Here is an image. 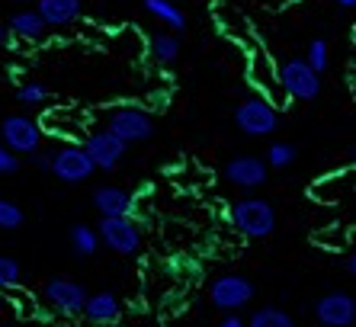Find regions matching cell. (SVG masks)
I'll list each match as a JSON object with an SVG mask.
<instances>
[{
	"label": "cell",
	"mask_w": 356,
	"mask_h": 327,
	"mask_svg": "<svg viewBox=\"0 0 356 327\" xmlns=\"http://www.w3.org/2000/svg\"><path fill=\"white\" fill-rule=\"evenodd\" d=\"M232 225L238 234H244L248 241H264L276 231V209L270 199L264 196H244L232 205Z\"/></svg>",
	"instance_id": "6da1fadb"
},
{
	"label": "cell",
	"mask_w": 356,
	"mask_h": 327,
	"mask_svg": "<svg viewBox=\"0 0 356 327\" xmlns=\"http://www.w3.org/2000/svg\"><path fill=\"white\" fill-rule=\"evenodd\" d=\"M234 125L250 138H266L280 129V113L266 97H244L234 106Z\"/></svg>",
	"instance_id": "7a4b0ae2"
},
{
	"label": "cell",
	"mask_w": 356,
	"mask_h": 327,
	"mask_svg": "<svg viewBox=\"0 0 356 327\" xmlns=\"http://www.w3.org/2000/svg\"><path fill=\"white\" fill-rule=\"evenodd\" d=\"M106 131H113L122 145H141V141H148L154 135V119L151 113L138 106H116L106 113Z\"/></svg>",
	"instance_id": "3957f363"
},
{
	"label": "cell",
	"mask_w": 356,
	"mask_h": 327,
	"mask_svg": "<svg viewBox=\"0 0 356 327\" xmlns=\"http://www.w3.org/2000/svg\"><path fill=\"white\" fill-rule=\"evenodd\" d=\"M254 295H257V286L241 273H225V276L212 279V286H209V302L218 311H228V314L248 308L254 302Z\"/></svg>",
	"instance_id": "277c9868"
},
{
	"label": "cell",
	"mask_w": 356,
	"mask_h": 327,
	"mask_svg": "<svg viewBox=\"0 0 356 327\" xmlns=\"http://www.w3.org/2000/svg\"><path fill=\"white\" fill-rule=\"evenodd\" d=\"M276 83H280L286 97L289 99H315L321 93V74H315L312 67L305 65V58H289V61H282L280 71H276Z\"/></svg>",
	"instance_id": "5b68a950"
},
{
	"label": "cell",
	"mask_w": 356,
	"mask_h": 327,
	"mask_svg": "<svg viewBox=\"0 0 356 327\" xmlns=\"http://www.w3.org/2000/svg\"><path fill=\"white\" fill-rule=\"evenodd\" d=\"M87 289L77 282V279H67V276H51L42 289V298L49 305L51 311H58L61 318H77L87 305Z\"/></svg>",
	"instance_id": "8992f818"
},
{
	"label": "cell",
	"mask_w": 356,
	"mask_h": 327,
	"mask_svg": "<svg viewBox=\"0 0 356 327\" xmlns=\"http://www.w3.org/2000/svg\"><path fill=\"white\" fill-rule=\"evenodd\" d=\"M42 125L35 122L33 115H3V122H0V145H7L13 154H33L39 151L42 145Z\"/></svg>",
	"instance_id": "52a82bcc"
},
{
	"label": "cell",
	"mask_w": 356,
	"mask_h": 327,
	"mask_svg": "<svg viewBox=\"0 0 356 327\" xmlns=\"http://www.w3.org/2000/svg\"><path fill=\"white\" fill-rule=\"evenodd\" d=\"M93 161L87 157V151H83V145H58L55 151H51V170L61 183H67V186H77V183H87L93 177Z\"/></svg>",
	"instance_id": "ba28073f"
},
{
	"label": "cell",
	"mask_w": 356,
	"mask_h": 327,
	"mask_svg": "<svg viewBox=\"0 0 356 327\" xmlns=\"http://www.w3.org/2000/svg\"><path fill=\"white\" fill-rule=\"evenodd\" d=\"M97 234L99 244L109 247L113 254L132 257L141 250V228L135 225V218H99Z\"/></svg>",
	"instance_id": "9c48e42d"
},
{
	"label": "cell",
	"mask_w": 356,
	"mask_h": 327,
	"mask_svg": "<svg viewBox=\"0 0 356 327\" xmlns=\"http://www.w3.org/2000/svg\"><path fill=\"white\" fill-rule=\"evenodd\" d=\"M81 145H83V151H87V157L93 161V167L103 170V173L116 170L119 164L125 161V151H129V145H122V141H119L113 131H106V129L90 131Z\"/></svg>",
	"instance_id": "30bf717a"
},
{
	"label": "cell",
	"mask_w": 356,
	"mask_h": 327,
	"mask_svg": "<svg viewBox=\"0 0 356 327\" xmlns=\"http://www.w3.org/2000/svg\"><path fill=\"white\" fill-rule=\"evenodd\" d=\"M312 311H315V321L321 327H353L356 324V298L350 292H324Z\"/></svg>",
	"instance_id": "8fae6325"
},
{
	"label": "cell",
	"mask_w": 356,
	"mask_h": 327,
	"mask_svg": "<svg viewBox=\"0 0 356 327\" xmlns=\"http://www.w3.org/2000/svg\"><path fill=\"white\" fill-rule=\"evenodd\" d=\"M270 177V167H266L264 157L254 154H234L232 161L225 164V180L238 189H260Z\"/></svg>",
	"instance_id": "7c38bea8"
},
{
	"label": "cell",
	"mask_w": 356,
	"mask_h": 327,
	"mask_svg": "<svg viewBox=\"0 0 356 327\" xmlns=\"http://www.w3.org/2000/svg\"><path fill=\"white\" fill-rule=\"evenodd\" d=\"M93 205L99 218H135V196L122 186H97Z\"/></svg>",
	"instance_id": "4fadbf2b"
},
{
	"label": "cell",
	"mask_w": 356,
	"mask_h": 327,
	"mask_svg": "<svg viewBox=\"0 0 356 327\" xmlns=\"http://www.w3.org/2000/svg\"><path fill=\"white\" fill-rule=\"evenodd\" d=\"M35 13L45 26H71L83 17L81 0H35Z\"/></svg>",
	"instance_id": "5bb4252c"
},
{
	"label": "cell",
	"mask_w": 356,
	"mask_h": 327,
	"mask_svg": "<svg viewBox=\"0 0 356 327\" xmlns=\"http://www.w3.org/2000/svg\"><path fill=\"white\" fill-rule=\"evenodd\" d=\"M119 298L113 292H93L87 295V305H83L81 318L87 324H97V327H106V324H116L119 321Z\"/></svg>",
	"instance_id": "9a60e30c"
},
{
	"label": "cell",
	"mask_w": 356,
	"mask_h": 327,
	"mask_svg": "<svg viewBox=\"0 0 356 327\" xmlns=\"http://www.w3.org/2000/svg\"><path fill=\"white\" fill-rule=\"evenodd\" d=\"M7 29L13 39H23V42H39V39H45V33H49V26L42 23V17L35 10H19V13H13Z\"/></svg>",
	"instance_id": "2e32d148"
},
{
	"label": "cell",
	"mask_w": 356,
	"mask_h": 327,
	"mask_svg": "<svg viewBox=\"0 0 356 327\" xmlns=\"http://www.w3.org/2000/svg\"><path fill=\"white\" fill-rule=\"evenodd\" d=\"M145 13H151V17L158 19L161 26H167L170 33L186 29V13H183L177 3H170V0H145Z\"/></svg>",
	"instance_id": "e0dca14e"
},
{
	"label": "cell",
	"mask_w": 356,
	"mask_h": 327,
	"mask_svg": "<svg viewBox=\"0 0 356 327\" xmlns=\"http://www.w3.org/2000/svg\"><path fill=\"white\" fill-rule=\"evenodd\" d=\"M67 241H71V250H74L77 257H93L99 250V234L93 225H83V221H77L74 228L67 231Z\"/></svg>",
	"instance_id": "ac0fdd59"
},
{
	"label": "cell",
	"mask_w": 356,
	"mask_h": 327,
	"mask_svg": "<svg viewBox=\"0 0 356 327\" xmlns=\"http://www.w3.org/2000/svg\"><path fill=\"white\" fill-rule=\"evenodd\" d=\"M248 327H296V318L280 305H264L248 318Z\"/></svg>",
	"instance_id": "d6986e66"
},
{
	"label": "cell",
	"mask_w": 356,
	"mask_h": 327,
	"mask_svg": "<svg viewBox=\"0 0 356 327\" xmlns=\"http://www.w3.org/2000/svg\"><path fill=\"white\" fill-rule=\"evenodd\" d=\"M264 161L270 170H289L292 164L298 161V147L292 145V141H270Z\"/></svg>",
	"instance_id": "ffe728a7"
},
{
	"label": "cell",
	"mask_w": 356,
	"mask_h": 327,
	"mask_svg": "<svg viewBox=\"0 0 356 327\" xmlns=\"http://www.w3.org/2000/svg\"><path fill=\"white\" fill-rule=\"evenodd\" d=\"M151 58H154L158 65H174L177 58H180V42H177V35L174 33L151 35Z\"/></svg>",
	"instance_id": "44dd1931"
},
{
	"label": "cell",
	"mask_w": 356,
	"mask_h": 327,
	"mask_svg": "<svg viewBox=\"0 0 356 327\" xmlns=\"http://www.w3.org/2000/svg\"><path fill=\"white\" fill-rule=\"evenodd\" d=\"M305 65L312 67L315 74H324L331 67V49H327V42L324 39H312L305 49Z\"/></svg>",
	"instance_id": "7402d4cb"
},
{
	"label": "cell",
	"mask_w": 356,
	"mask_h": 327,
	"mask_svg": "<svg viewBox=\"0 0 356 327\" xmlns=\"http://www.w3.org/2000/svg\"><path fill=\"white\" fill-rule=\"evenodd\" d=\"M23 221H26V212H23V209H19L13 199L0 196V231H17Z\"/></svg>",
	"instance_id": "603a6c76"
},
{
	"label": "cell",
	"mask_w": 356,
	"mask_h": 327,
	"mask_svg": "<svg viewBox=\"0 0 356 327\" xmlns=\"http://www.w3.org/2000/svg\"><path fill=\"white\" fill-rule=\"evenodd\" d=\"M19 279H23V266H19V260L0 254V292H3V289H17Z\"/></svg>",
	"instance_id": "cb8c5ba5"
},
{
	"label": "cell",
	"mask_w": 356,
	"mask_h": 327,
	"mask_svg": "<svg viewBox=\"0 0 356 327\" xmlns=\"http://www.w3.org/2000/svg\"><path fill=\"white\" fill-rule=\"evenodd\" d=\"M49 97H51L49 87H45V83H39V81H29V83H23V87L17 90V99L23 103V106H42Z\"/></svg>",
	"instance_id": "d4e9b609"
},
{
	"label": "cell",
	"mask_w": 356,
	"mask_h": 327,
	"mask_svg": "<svg viewBox=\"0 0 356 327\" xmlns=\"http://www.w3.org/2000/svg\"><path fill=\"white\" fill-rule=\"evenodd\" d=\"M17 170H19V154H13L7 145H0V177H10Z\"/></svg>",
	"instance_id": "484cf974"
},
{
	"label": "cell",
	"mask_w": 356,
	"mask_h": 327,
	"mask_svg": "<svg viewBox=\"0 0 356 327\" xmlns=\"http://www.w3.org/2000/svg\"><path fill=\"white\" fill-rule=\"evenodd\" d=\"M29 164L39 167V170H51V151H33V154H29Z\"/></svg>",
	"instance_id": "4316f807"
},
{
	"label": "cell",
	"mask_w": 356,
	"mask_h": 327,
	"mask_svg": "<svg viewBox=\"0 0 356 327\" xmlns=\"http://www.w3.org/2000/svg\"><path fill=\"white\" fill-rule=\"evenodd\" d=\"M218 327H248V324H244V318H241V314H225Z\"/></svg>",
	"instance_id": "83f0119b"
},
{
	"label": "cell",
	"mask_w": 356,
	"mask_h": 327,
	"mask_svg": "<svg viewBox=\"0 0 356 327\" xmlns=\"http://www.w3.org/2000/svg\"><path fill=\"white\" fill-rule=\"evenodd\" d=\"M10 42H13V35H10V29L3 23H0V49H7Z\"/></svg>",
	"instance_id": "f1b7e54d"
},
{
	"label": "cell",
	"mask_w": 356,
	"mask_h": 327,
	"mask_svg": "<svg viewBox=\"0 0 356 327\" xmlns=\"http://www.w3.org/2000/svg\"><path fill=\"white\" fill-rule=\"evenodd\" d=\"M347 273H350V276L356 279V250H353V254L347 257Z\"/></svg>",
	"instance_id": "f546056e"
},
{
	"label": "cell",
	"mask_w": 356,
	"mask_h": 327,
	"mask_svg": "<svg viewBox=\"0 0 356 327\" xmlns=\"http://www.w3.org/2000/svg\"><path fill=\"white\" fill-rule=\"evenodd\" d=\"M337 7H343V10H353L356 7V0H334Z\"/></svg>",
	"instance_id": "4dcf8cb0"
},
{
	"label": "cell",
	"mask_w": 356,
	"mask_h": 327,
	"mask_svg": "<svg viewBox=\"0 0 356 327\" xmlns=\"http://www.w3.org/2000/svg\"><path fill=\"white\" fill-rule=\"evenodd\" d=\"M350 157H353V161H356V145H353V151H350Z\"/></svg>",
	"instance_id": "1f68e13d"
},
{
	"label": "cell",
	"mask_w": 356,
	"mask_h": 327,
	"mask_svg": "<svg viewBox=\"0 0 356 327\" xmlns=\"http://www.w3.org/2000/svg\"><path fill=\"white\" fill-rule=\"evenodd\" d=\"M0 311H3V292H0Z\"/></svg>",
	"instance_id": "d6a6232c"
},
{
	"label": "cell",
	"mask_w": 356,
	"mask_h": 327,
	"mask_svg": "<svg viewBox=\"0 0 356 327\" xmlns=\"http://www.w3.org/2000/svg\"><path fill=\"white\" fill-rule=\"evenodd\" d=\"M26 3H33V0H26Z\"/></svg>",
	"instance_id": "836d02e7"
}]
</instances>
